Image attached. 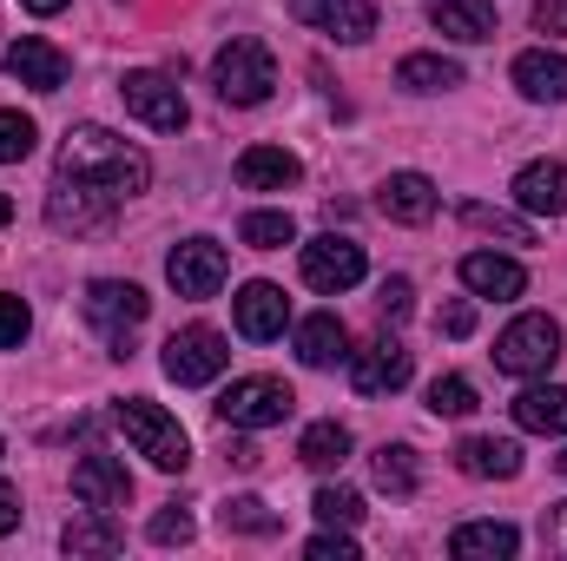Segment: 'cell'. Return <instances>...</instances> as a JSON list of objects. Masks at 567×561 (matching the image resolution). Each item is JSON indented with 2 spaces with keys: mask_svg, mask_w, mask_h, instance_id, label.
Instances as JSON below:
<instances>
[{
  "mask_svg": "<svg viewBox=\"0 0 567 561\" xmlns=\"http://www.w3.org/2000/svg\"><path fill=\"white\" fill-rule=\"evenodd\" d=\"M60 178H80V185H100L106 198H140L152 185V159L140 145H126L106 126H73L60 145Z\"/></svg>",
  "mask_w": 567,
  "mask_h": 561,
  "instance_id": "1",
  "label": "cell"
},
{
  "mask_svg": "<svg viewBox=\"0 0 567 561\" xmlns=\"http://www.w3.org/2000/svg\"><path fill=\"white\" fill-rule=\"evenodd\" d=\"M212 86H218L225 106H265L271 86H278V60H271V47L251 40V33H231V40L218 47V60H212Z\"/></svg>",
  "mask_w": 567,
  "mask_h": 561,
  "instance_id": "2",
  "label": "cell"
},
{
  "mask_svg": "<svg viewBox=\"0 0 567 561\" xmlns=\"http://www.w3.org/2000/svg\"><path fill=\"white\" fill-rule=\"evenodd\" d=\"M80 310H86V324L106 337V357H133V330L145 324L152 297H145L140 284L93 278V284H86V297H80Z\"/></svg>",
  "mask_w": 567,
  "mask_h": 561,
  "instance_id": "3",
  "label": "cell"
},
{
  "mask_svg": "<svg viewBox=\"0 0 567 561\" xmlns=\"http://www.w3.org/2000/svg\"><path fill=\"white\" fill-rule=\"evenodd\" d=\"M113 422L126 429V442L140 449L152 469H165V476H178L185 462H192V442H185V429H178V417H165L158 404H145V397H126L120 410H113Z\"/></svg>",
  "mask_w": 567,
  "mask_h": 561,
  "instance_id": "4",
  "label": "cell"
},
{
  "mask_svg": "<svg viewBox=\"0 0 567 561\" xmlns=\"http://www.w3.org/2000/svg\"><path fill=\"white\" fill-rule=\"evenodd\" d=\"M555 357H561V324L548 310H522L495 337V370H508V377H548Z\"/></svg>",
  "mask_w": 567,
  "mask_h": 561,
  "instance_id": "5",
  "label": "cell"
},
{
  "mask_svg": "<svg viewBox=\"0 0 567 561\" xmlns=\"http://www.w3.org/2000/svg\"><path fill=\"white\" fill-rule=\"evenodd\" d=\"M165 377L172 384H185V390H198V384H212V377H225V364H231V344H225V330H212V324H185V330H172L165 337Z\"/></svg>",
  "mask_w": 567,
  "mask_h": 561,
  "instance_id": "6",
  "label": "cell"
},
{
  "mask_svg": "<svg viewBox=\"0 0 567 561\" xmlns=\"http://www.w3.org/2000/svg\"><path fill=\"white\" fill-rule=\"evenodd\" d=\"M120 100H126V113H133L140 126H152V133H178V126L192 120V106H185L178 80H172V73H152V67L120 80Z\"/></svg>",
  "mask_w": 567,
  "mask_h": 561,
  "instance_id": "7",
  "label": "cell"
},
{
  "mask_svg": "<svg viewBox=\"0 0 567 561\" xmlns=\"http://www.w3.org/2000/svg\"><path fill=\"white\" fill-rule=\"evenodd\" d=\"M290 410H297V397H290V384H278V377H238L218 397V417L231 422V429H278Z\"/></svg>",
  "mask_w": 567,
  "mask_h": 561,
  "instance_id": "8",
  "label": "cell"
},
{
  "mask_svg": "<svg viewBox=\"0 0 567 561\" xmlns=\"http://www.w3.org/2000/svg\"><path fill=\"white\" fill-rule=\"evenodd\" d=\"M165 278H172L178 297H218V284L231 278V258H225L218 238H185V245H172Z\"/></svg>",
  "mask_w": 567,
  "mask_h": 561,
  "instance_id": "9",
  "label": "cell"
},
{
  "mask_svg": "<svg viewBox=\"0 0 567 561\" xmlns=\"http://www.w3.org/2000/svg\"><path fill=\"white\" fill-rule=\"evenodd\" d=\"M363 245L357 238H337V232H323V238H310L303 245V284L310 290H323V297H337V290H350V284H363Z\"/></svg>",
  "mask_w": 567,
  "mask_h": 561,
  "instance_id": "10",
  "label": "cell"
},
{
  "mask_svg": "<svg viewBox=\"0 0 567 561\" xmlns=\"http://www.w3.org/2000/svg\"><path fill=\"white\" fill-rule=\"evenodd\" d=\"M113 205L120 198H106L100 185H80V178H53V192H47V225L53 232H106V218H113Z\"/></svg>",
  "mask_w": 567,
  "mask_h": 561,
  "instance_id": "11",
  "label": "cell"
},
{
  "mask_svg": "<svg viewBox=\"0 0 567 561\" xmlns=\"http://www.w3.org/2000/svg\"><path fill=\"white\" fill-rule=\"evenodd\" d=\"M410 377H416V357H410L396 337H377V344H363V350L350 357V384H357V397H396Z\"/></svg>",
  "mask_w": 567,
  "mask_h": 561,
  "instance_id": "12",
  "label": "cell"
},
{
  "mask_svg": "<svg viewBox=\"0 0 567 561\" xmlns=\"http://www.w3.org/2000/svg\"><path fill=\"white\" fill-rule=\"evenodd\" d=\"M290 20H303V27H317V33L343 40V47H363L377 33V7L370 0H290Z\"/></svg>",
  "mask_w": 567,
  "mask_h": 561,
  "instance_id": "13",
  "label": "cell"
},
{
  "mask_svg": "<svg viewBox=\"0 0 567 561\" xmlns=\"http://www.w3.org/2000/svg\"><path fill=\"white\" fill-rule=\"evenodd\" d=\"M7 73H13L20 86H33V93H60V86H66V73H73V60H66L53 40L20 33V40L7 47Z\"/></svg>",
  "mask_w": 567,
  "mask_h": 561,
  "instance_id": "14",
  "label": "cell"
},
{
  "mask_svg": "<svg viewBox=\"0 0 567 561\" xmlns=\"http://www.w3.org/2000/svg\"><path fill=\"white\" fill-rule=\"evenodd\" d=\"M231 317H238V337L271 344V337H284V324H290V297H284L278 284L251 278L238 297H231Z\"/></svg>",
  "mask_w": 567,
  "mask_h": 561,
  "instance_id": "15",
  "label": "cell"
},
{
  "mask_svg": "<svg viewBox=\"0 0 567 561\" xmlns=\"http://www.w3.org/2000/svg\"><path fill=\"white\" fill-rule=\"evenodd\" d=\"M455 469L475 482H515L522 476V442L515 436H462L455 442Z\"/></svg>",
  "mask_w": 567,
  "mask_h": 561,
  "instance_id": "16",
  "label": "cell"
},
{
  "mask_svg": "<svg viewBox=\"0 0 567 561\" xmlns=\"http://www.w3.org/2000/svg\"><path fill=\"white\" fill-rule=\"evenodd\" d=\"M73 496L86 502V509H126L133 502V476H126V462H113V456H80L73 462Z\"/></svg>",
  "mask_w": 567,
  "mask_h": 561,
  "instance_id": "17",
  "label": "cell"
},
{
  "mask_svg": "<svg viewBox=\"0 0 567 561\" xmlns=\"http://www.w3.org/2000/svg\"><path fill=\"white\" fill-rule=\"evenodd\" d=\"M515 205L528 218H561L567 212V165L561 159H535L515 172Z\"/></svg>",
  "mask_w": 567,
  "mask_h": 561,
  "instance_id": "18",
  "label": "cell"
},
{
  "mask_svg": "<svg viewBox=\"0 0 567 561\" xmlns=\"http://www.w3.org/2000/svg\"><path fill=\"white\" fill-rule=\"evenodd\" d=\"M515 86H522V100H535V106H561L567 100V53H548V47H528V53H515Z\"/></svg>",
  "mask_w": 567,
  "mask_h": 561,
  "instance_id": "19",
  "label": "cell"
},
{
  "mask_svg": "<svg viewBox=\"0 0 567 561\" xmlns=\"http://www.w3.org/2000/svg\"><path fill=\"white\" fill-rule=\"evenodd\" d=\"M377 205H383V218H396V225H429L442 198H435V178H429V172H390L383 192H377Z\"/></svg>",
  "mask_w": 567,
  "mask_h": 561,
  "instance_id": "20",
  "label": "cell"
},
{
  "mask_svg": "<svg viewBox=\"0 0 567 561\" xmlns=\"http://www.w3.org/2000/svg\"><path fill=\"white\" fill-rule=\"evenodd\" d=\"M343 357H350V330H343L337 310H317V317L297 324V364L303 370H337Z\"/></svg>",
  "mask_w": 567,
  "mask_h": 561,
  "instance_id": "21",
  "label": "cell"
},
{
  "mask_svg": "<svg viewBox=\"0 0 567 561\" xmlns=\"http://www.w3.org/2000/svg\"><path fill=\"white\" fill-rule=\"evenodd\" d=\"M462 284H468V297L508 304V297L528 290V272H522L515 258H502V252H468V258H462Z\"/></svg>",
  "mask_w": 567,
  "mask_h": 561,
  "instance_id": "22",
  "label": "cell"
},
{
  "mask_svg": "<svg viewBox=\"0 0 567 561\" xmlns=\"http://www.w3.org/2000/svg\"><path fill=\"white\" fill-rule=\"evenodd\" d=\"M303 178V165H297V152H284V145H245L238 152V185L245 192H290Z\"/></svg>",
  "mask_w": 567,
  "mask_h": 561,
  "instance_id": "23",
  "label": "cell"
},
{
  "mask_svg": "<svg viewBox=\"0 0 567 561\" xmlns=\"http://www.w3.org/2000/svg\"><path fill=\"white\" fill-rule=\"evenodd\" d=\"M522 549V529L515 522H462L449 536V555L455 561H508Z\"/></svg>",
  "mask_w": 567,
  "mask_h": 561,
  "instance_id": "24",
  "label": "cell"
},
{
  "mask_svg": "<svg viewBox=\"0 0 567 561\" xmlns=\"http://www.w3.org/2000/svg\"><path fill=\"white\" fill-rule=\"evenodd\" d=\"M429 20H435L449 40H462V47L495 40V7H488V0H429Z\"/></svg>",
  "mask_w": 567,
  "mask_h": 561,
  "instance_id": "25",
  "label": "cell"
},
{
  "mask_svg": "<svg viewBox=\"0 0 567 561\" xmlns=\"http://www.w3.org/2000/svg\"><path fill=\"white\" fill-rule=\"evenodd\" d=\"M508 410H515L522 429H535V436H567V390H555V384H535L528 377V390Z\"/></svg>",
  "mask_w": 567,
  "mask_h": 561,
  "instance_id": "26",
  "label": "cell"
},
{
  "mask_svg": "<svg viewBox=\"0 0 567 561\" xmlns=\"http://www.w3.org/2000/svg\"><path fill=\"white\" fill-rule=\"evenodd\" d=\"M60 549H66V555H120L126 536H120V522H113L106 509H86V516H73V522L60 529Z\"/></svg>",
  "mask_w": 567,
  "mask_h": 561,
  "instance_id": "27",
  "label": "cell"
},
{
  "mask_svg": "<svg viewBox=\"0 0 567 561\" xmlns=\"http://www.w3.org/2000/svg\"><path fill=\"white\" fill-rule=\"evenodd\" d=\"M396 86L403 93H449V86H462V67L449 53H410L396 67Z\"/></svg>",
  "mask_w": 567,
  "mask_h": 561,
  "instance_id": "28",
  "label": "cell"
},
{
  "mask_svg": "<svg viewBox=\"0 0 567 561\" xmlns=\"http://www.w3.org/2000/svg\"><path fill=\"white\" fill-rule=\"evenodd\" d=\"M297 462L303 469H343L350 462V429L343 422H310L303 442H297Z\"/></svg>",
  "mask_w": 567,
  "mask_h": 561,
  "instance_id": "29",
  "label": "cell"
},
{
  "mask_svg": "<svg viewBox=\"0 0 567 561\" xmlns=\"http://www.w3.org/2000/svg\"><path fill=\"white\" fill-rule=\"evenodd\" d=\"M370 476H377V489H383V496H416V482H423L416 449H403V442H383V449L370 456Z\"/></svg>",
  "mask_w": 567,
  "mask_h": 561,
  "instance_id": "30",
  "label": "cell"
},
{
  "mask_svg": "<svg viewBox=\"0 0 567 561\" xmlns=\"http://www.w3.org/2000/svg\"><path fill=\"white\" fill-rule=\"evenodd\" d=\"M462 225L468 232H495V238H508V245H535V225L528 218H515V212H495V205H462Z\"/></svg>",
  "mask_w": 567,
  "mask_h": 561,
  "instance_id": "31",
  "label": "cell"
},
{
  "mask_svg": "<svg viewBox=\"0 0 567 561\" xmlns=\"http://www.w3.org/2000/svg\"><path fill=\"white\" fill-rule=\"evenodd\" d=\"M238 238H245L251 252H284V245L297 238V225H290V212H251V218L238 225Z\"/></svg>",
  "mask_w": 567,
  "mask_h": 561,
  "instance_id": "32",
  "label": "cell"
},
{
  "mask_svg": "<svg viewBox=\"0 0 567 561\" xmlns=\"http://www.w3.org/2000/svg\"><path fill=\"white\" fill-rule=\"evenodd\" d=\"M310 509H317L323 529H357V522H363V496H357V489H317Z\"/></svg>",
  "mask_w": 567,
  "mask_h": 561,
  "instance_id": "33",
  "label": "cell"
},
{
  "mask_svg": "<svg viewBox=\"0 0 567 561\" xmlns=\"http://www.w3.org/2000/svg\"><path fill=\"white\" fill-rule=\"evenodd\" d=\"M225 529H231V536H278V516H271L258 496H231V502H225Z\"/></svg>",
  "mask_w": 567,
  "mask_h": 561,
  "instance_id": "34",
  "label": "cell"
},
{
  "mask_svg": "<svg viewBox=\"0 0 567 561\" xmlns=\"http://www.w3.org/2000/svg\"><path fill=\"white\" fill-rule=\"evenodd\" d=\"M429 410L435 417H468L475 410V384L468 377H435L429 384Z\"/></svg>",
  "mask_w": 567,
  "mask_h": 561,
  "instance_id": "35",
  "label": "cell"
},
{
  "mask_svg": "<svg viewBox=\"0 0 567 561\" xmlns=\"http://www.w3.org/2000/svg\"><path fill=\"white\" fill-rule=\"evenodd\" d=\"M33 140H40V133H33L27 113H0V165H20V159L33 152Z\"/></svg>",
  "mask_w": 567,
  "mask_h": 561,
  "instance_id": "36",
  "label": "cell"
},
{
  "mask_svg": "<svg viewBox=\"0 0 567 561\" xmlns=\"http://www.w3.org/2000/svg\"><path fill=\"white\" fill-rule=\"evenodd\" d=\"M27 330H33V310H27L20 297H7V290H0V350H20V344H27Z\"/></svg>",
  "mask_w": 567,
  "mask_h": 561,
  "instance_id": "37",
  "label": "cell"
},
{
  "mask_svg": "<svg viewBox=\"0 0 567 561\" xmlns=\"http://www.w3.org/2000/svg\"><path fill=\"white\" fill-rule=\"evenodd\" d=\"M145 536H152L158 549H172V542L185 549V542H192V516H185V509L172 502V509H158V516H152V529H145Z\"/></svg>",
  "mask_w": 567,
  "mask_h": 561,
  "instance_id": "38",
  "label": "cell"
},
{
  "mask_svg": "<svg viewBox=\"0 0 567 561\" xmlns=\"http://www.w3.org/2000/svg\"><path fill=\"white\" fill-rule=\"evenodd\" d=\"M410 304H416V284H410V278H383V284H377V310H383L390 324H403V317H410Z\"/></svg>",
  "mask_w": 567,
  "mask_h": 561,
  "instance_id": "39",
  "label": "cell"
},
{
  "mask_svg": "<svg viewBox=\"0 0 567 561\" xmlns=\"http://www.w3.org/2000/svg\"><path fill=\"white\" fill-rule=\"evenodd\" d=\"M303 555L310 561H357V542H350V529H323V536L303 542Z\"/></svg>",
  "mask_w": 567,
  "mask_h": 561,
  "instance_id": "40",
  "label": "cell"
},
{
  "mask_svg": "<svg viewBox=\"0 0 567 561\" xmlns=\"http://www.w3.org/2000/svg\"><path fill=\"white\" fill-rule=\"evenodd\" d=\"M435 330H449V337H468V330H475V297H455V304H442Z\"/></svg>",
  "mask_w": 567,
  "mask_h": 561,
  "instance_id": "41",
  "label": "cell"
},
{
  "mask_svg": "<svg viewBox=\"0 0 567 561\" xmlns=\"http://www.w3.org/2000/svg\"><path fill=\"white\" fill-rule=\"evenodd\" d=\"M535 27L542 33H567V0H535Z\"/></svg>",
  "mask_w": 567,
  "mask_h": 561,
  "instance_id": "42",
  "label": "cell"
},
{
  "mask_svg": "<svg viewBox=\"0 0 567 561\" xmlns=\"http://www.w3.org/2000/svg\"><path fill=\"white\" fill-rule=\"evenodd\" d=\"M20 529V496H13V482H0V536H13Z\"/></svg>",
  "mask_w": 567,
  "mask_h": 561,
  "instance_id": "43",
  "label": "cell"
},
{
  "mask_svg": "<svg viewBox=\"0 0 567 561\" xmlns=\"http://www.w3.org/2000/svg\"><path fill=\"white\" fill-rule=\"evenodd\" d=\"M548 549H561V555H567V502L548 516Z\"/></svg>",
  "mask_w": 567,
  "mask_h": 561,
  "instance_id": "44",
  "label": "cell"
},
{
  "mask_svg": "<svg viewBox=\"0 0 567 561\" xmlns=\"http://www.w3.org/2000/svg\"><path fill=\"white\" fill-rule=\"evenodd\" d=\"M20 7H27V13H60L66 0H20Z\"/></svg>",
  "mask_w": 567,
  "mask_h": 561,
  "instance_id": "45",
  "label": "cell"
},
{
  "mask_svg": "<svg viewBox=\"0 0 567 561\" xmlns=\"http://www.w3.org/2000/svg\"><path fill=\"white\" fill-rule=\"evenodd\" d=\"M7 218H13V198H7V192H0V225H7Z\"/></svg>",
  "mask_w": 567,
  "mask_h": 561,
  "instance_id": "46",
  "label": "cell"
},
{
  "mask_svg": "<svg viewBox=\"0 0 567 561\" xmlns=\"http://www.w3.org/2000/svg\"><path fill=\"white\" fill-rule=\"evenodd\" d=\"M555 469H561V476H567V449H561V456H555Z\"/></svg>",
  "mask_w": 567,
  "mask_h": 561,
  "instance_id": "47",
  "label": "cell"
}]
</instances>
